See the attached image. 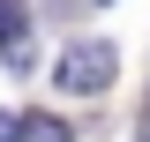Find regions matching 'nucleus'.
Masks as SVG:
<instances>
[{"label": "nucleus", "mask_w": 150, "mask_h": 142, "mask_svg": "<svg viewBox=\"0 0 150 142\" xmlns=\"http://www.w3.org/2000/svg\"><path fill=\"white\" fill-rule=\"evenodd\" d=\"M112 75H120V45H112V37H75L68 53L53 60V82H60V90H75V97L112 90Z\"/></svg>", "instance_id": "nucleus-1"}, {"label": "nucleus", "mask_w": 150, "mask_h": 142, "mask_svg": "<svg viewBox=\"0 0 150 142\" xmlns=\"http://www.w3.org/2000/svg\"><path fill=\"white\" fill-rule=\"evenodd\" d=\"M0 53H8V67L30 75L38 67V45H30V8L23 0H0Z\"/></svg>", "instance_id": "nucleus-2"}, {"label": "nucleus", "mask_w": 150, "mask_h": 142, "mask_svg": "<svg viewBox=\"0 0 150 142\" xmlns=\"http://www.w3.org/2000/svg\"><path fill=\"white\" fill-rule=\"evenodd\" d=\"M23 142H75V127L53 112H23Z\"/></svg>", "instance_id": "nucleus-3"}, {"label": "nucleus", "mask_w": 150, "mask_h": 142, "mask_svg": "<svg viewBox=\"0 0 150 142\" xmlns=\"http://www.w3.org/2000/svg\"><path fill=\"white\" fill-rule=\"evenodd\" d=\"M0 142H23V112H0Z\"/></svg>", "instance_id": "nucleus-4"}, {"label": "nucleus", "mask_w": 150, "mask_h": 142, "mask_svg": "<svg viewBox=\"0 0 150 142\" xmlns=\"http://www.w3.org/2000/svg\"><path fill=\"white\" fill-rule=\"evenodd\" d=\"M135 142H150V97H143V120H135Z\"/></svg>", "instance_id": "nucleus-5"}]
</instances>
